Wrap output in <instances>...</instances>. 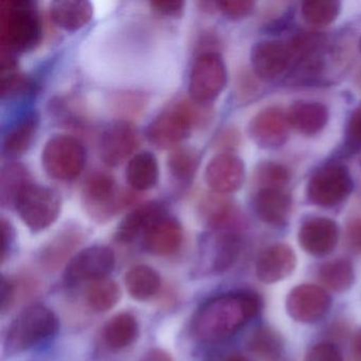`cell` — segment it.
<instances>
[{
    "instance_id": "obj_5",
    "label": "cell",
    "mask_w": 361,
    "mask_h": 361,
    "mask_svg": "<svg viewBox=\"0 0 361 361\" xmlns=\"http://www.w3.org/2000/svg\"><path fill=\"white\" fill-rule=\"evenodd\" d=\"M60 320L54 310L42 304H35L23 310L14 318L6 335V350L24 352L39 345L56 335Z\"/></svg>"
},
{
    "instance_id": "obj_37",
    "label": "cell",
    "mask_w": 361,
    "mask_h": 361,
    "mask_svg": "<svg viewBox=\"0 0 361 361\" xmlns=\"http://www.w3.org/2000/svg\"><path fill=\"white\" fill-rule=\"evenodd\" d=\"M249 350L263 361H276L283 352L281 336L270 327L257 329L249 338Z\"/></svg>"
},
{
    "instance_id": "obj_38",
    "label": "cell",
    "mask_w": 361,
    "mask_h": 361,
    "mask_svg": "<svg viewBox=\"0 0 361 361\" xmlns=\"http://www.w3.org/2000/svg\"><path fill=\"white\" fill-rule=\"evenodd\" d=\"M339 1L308 0L302 5V16L307 24L323 27L331 24L340 13Z\"/></svg>"
},
{
    "instance_id": "obj_2",
    "label": "cell",
    "mask_w": 361,
    "mask_h": 361,
    "mask_svg": "<svg viewBox=\"0 0 361 361\" xmlns=\"http://www.w3.org/2000/svg\"><path fill=\"white\" fill-rule=\"evenodd\" d=\"M211 104H202L191 98H181L160 111L149 124L147 137L158 149H175L191 135L212 120Z\"/></svg>"
},
{
    "instance_id": "obj_11",
    "label": "cell",
    "mask_w": 361,
    "mask_h": 361,
    "mask_svg": "<svg viewBox=\"0 0 361 361\" xmlns=\"http://www.w3.org/2000/svg\"><path fill=\"white\" fill-rule=\"evenodd\" d=\"M138 130L132 122L116 120L104 128L99 139V154L107 166L115 168L130 160L139 147Z\"/></svg>"
},
{
    "instance_id": "obj_6",
    "label": "cell",
    "mask_w": 361,
    "mask_h": 361,
    "mask_svg": "<svg viewBox=\"0 0 361 361\" xmlns=\"http://www.w3.org/2000/svg\"><path fill=\"white\" fill-rule=\"evenodd\" d=\"M87 152L81 139L68 134L50 137L42 151V166L50 178L58 181L77 179L86 166Z\"/></svg>"
},
{
    "instance_id": "obj_35",
    "label": "cell",
    "mask_w": 361,
    "mask_h": 361,
    "mask_svg": "<svg viewBox=\"0 0 361 361\" xmlns=\"http://www.w3.org/2000/svg\"><path fill=\"white\" fill-rule=\"evenodd\" d=\"M121 299V289L115 281L102 279L90 283L86 291L88 306L96 312H106Z\"/></svg>"
},
{
    "instance_id": "obj_39",
    "label": "cell",
    "mask_w": 361,
    "mask_h": 361,
    "mask_svg": "<svg viewBox=\"0 0 361 361\" xmlns=\"http://www.w3.org/2000/svg\"><path fill=\"white\" fill-rule=\"evenodd\" d=\"M37 83L30 75L18 71L1 73L0 78V94L1 99H14L28 96L37 90Z\"/></svg>"
},
{
    "instance_id": "obj_25",
    "label": "cell",
    "mask_w": 361,
    "mask_h": 361,
    "mask_svg": "<svg viewBox=\"0 0 361 361\" xmlns=\"http://www.w3.org/2000/svg\"><path fill=\"white\" fill-rule=\"evenodd\" d=\"M289 126L295 130L314 136L324 130L329 122V111L322 103L314 101H300L291 105L287 114Z\"/></svg>"
},
{
    "instance_id": "obj_22",
    "label": "cell",
    "mask_w": 361,
    "mask_h": 361,
    "mask_svg": "<svg viewBox=\"0 0 361 361\" xmlns=\"http://www.w3.org/2000/svg\"><path fill=\"white\" fill-rule=\"evenodd\" d=\"M83 238L84 233L81 228L78 226H67L42 249L39 255L42 265L49 270L58 269L75 252Z\"/></svg>"
},
{
    "instance_id": "obj_4",
    "label": "cell",
    "mask_w": 361,
    "mask_h": 361,
    "mask_svg": "<svg viewBox=\"0 0 361 361\" xmlns=\"http://www.w3.org/2000/svg\"><path fill=\"white\" fill-rule=\"evenodd\" d=\"M82 206L97 223H107L120 212L138 202L134 190L123 189L113 175L105 171H94L86 177L82 188Z\"/></svg>"
},
{
    "instance_id": "obj_40",
    "label": "cell",
    "mask_w": 361,
    "mask_h": 361,
    "mask_svg": "<svg viewBox=\"0 0 361 361\" xmlns=\"http://www.w3.org/2000/svg\"><path fill=\"white\" fill-rule=\"evenodd\" d=\"M255 180L261 189H282L289 180L288 170L276 162H264L255 171Z\"/></svg>"
},
{
    "instance_id": "obj_14",
    "label": "cell",
    "mask_w": 361,
    "mask_h": 361,
    "mask_svg": "<svg viewBox=\"0 0 361 361\" xmlns=\"http://www.w3.org/2000/svg\"><path fill=\"white\" fill-rule=\"evenodd\" d=\"M300 246L312 255H326L337 246L339 228L327 217H310L306 219L298 233Z\"/></svg>"
},
{
    "instance_id": "obj_33",
    "label": "cell",
    "mask_w": 361,
    "mask_h": 361,
    "mask_svg": "<svg viewBox=\"0 0 361 361\" xmlns=\"http://www.w3.org/2000/svg\"><path fill=\"white\" fill-rule=\"evenodd\" d=\"M149 104V96L140 90H120L111 97V109L117 120L132 122L140 117Z\"/></svg>"
},
{
    "instance_id": "obj_46",
    "label": "cell",
    "mask_w": 361,
    "mask_h": 361,
    "mask_svg": "<svg viewBox=\"0 0 361 361\" xmlns=\"http://www.w3.org/2000/svg\"><path fill=\"white\" fill-rule=\"evenodd\" d=\"M16 299V283L11 279L3 276L0 286V301H1V314H6L13 305Z\"/></svg>"
},
{
    "instance_id": "obj_45",
    "label": "cell",
    "mask_w": 361,
    "mask_h": 361,
    "mask_svg": "<svg viewBox=\"0 0 361 361\" xmlns=\"http://www.w3.org/2000/svg\"><path fill=\"white\" fill-rule=\"evenodd\" d=\"M348 141L352 147L361 145V104H359L348 120V130H346Z\"/></svg>"
},
{
    "instance_id": "obj_49",
    "label": "cell",
    "mask_w": 361,
    "mask_h": 361,
    "mask_svg": "<svg viewBox=\"0 0 361 361\" xmlns=\"http://www.w3.org/2000/svg\"><path fill=\"white\" fill-rule=\"evenodd\" d=\"M238 143V135L235 130H227L221 133L216 140V145L221 149H231Z\"/></svg>"
},
{
    "instance_id": "obj_36",
    "label": "cell",
    "mask_w": 361,
    "mask_h": 361,
    "mask_svg": "<svg viewBox=\"0 0 361 361\" xmlns=\"http://www.w3.org/2000/svg\"><path fill=\"white\" fill-rule=\"evenodd\" d=\"M50 111L65 126L84 128L88 119L81 101L75 96H62L50 101Z\"/></svg>"
},
{
    "instance_id": "obj_53",
    "label": "cell",
    "mask_w": 361,
    "mask_h": 361,
    "mask_svg": "<svg viewBox=\"0 0 361 361\" xmlns=\"http://www.w3.org/2000/svg\"><path fill=\"white\" fill-rule=\"evenodd\" d=\"M226 361H249V359L247 357L243 356V355L234 354L228 357Z\"/></svg>"
},
{
    "instance_id": "obj_8",
    "label": "cell",
    "mask_w": 361,
    "mask_h": 361,
    "mask_svg": "<svg viewBox=\"0 0 361 361\" xmlns=\"http://www.w3.org/2000/svg\"><path fill=\"white\" fill-rule=\"evenodd\" d=\"M228 75L219 52L197 54L189 79V97L202 104H211L223 92Z\"/></svg>"
},
{
    "instance_id": "obj_31",
    "label": "cell",
    "mask_w": 361,
    "mask_h": 361,
    "mask_svg": "<svg viewBox=\"0 0 361 361\" xmlns=\"http://www.w3.org/2000/svg\"><path fill=\"white\" fill-rule=\"evenodd\" d=\"M137 319L130 312H120L107 321L103 331L105 342L113 350H123L138 337Z\"/></svg>"
},
{
    "instance_id": "obj_15",
    "label": "cell",
    "mask_w": 361,
    "mask_h": 361,
    "mask_svg": "<svg viewBox=\"0 0 361 361\" xmlns=\"http://www.w3.org/2000/svg\"><path fill=\"white\" fill-rule=\"evenodd\" d=\"M183 228L176 217L166 213L142 236L143 246L152 255L169 257L183 246Z\"/></svg>"
},
{
    "instance_id": "obj_23",
    "label": "cell",
    "mask_w": 361,
    "mask_h": 361,
    "mask_svg": "<svg viewBox=\"0 0 361 361\" xmlns=\"http://www.w3.org/2000/svg\"><path fill=\"white\" fill-rule=\"evenodd\" d=\"M291 198L283 189H262L257 192L253 208L257 217L274 227L285 225L291 211Z\"/></svg>"
},
{
    "instance_id": "obj_42",
    "label": "cell",
    "mask_w": 361,
    "mask_h": 361,
    "mask_svg": "<svg viewBox=\"0 0 361 361\" xmlns=\"http://www.w3.org/2000/svg\"><path fill=\"white\" fill-rule=\"evenodd\" d=\"M304 361H342V356L335 344L321 342L307 353Z\"/></svg>"
},
{
    "instance_id": "obj_10",
    "label": "cell",
    "mask_w": 361,
    "mask_h": 361,
    "mask_svg": "<svg viewBox=\"0 0 361 361\" xmlns=\"http://www.w3.org/2000/svg\"><path fill=\"white\" fill-rule=\"evenodd\" d=\"M116 265L113 249L104 245H94L78 252L67 264L65 281L69 285L96 282L106 279Z\"/></svg>"
},
{
    "instance_id": "obj_16",
    "label": "cell",
    "mask_w": 361,
    "mask_h": 361,
    "mask_svg": "<svg viewBox=\"0 0 361 361\" xmlns=\"http://www.w3.org/2000/svg\"><path fill=\"white\" fill-rule=\"evenodd\" d=\"M253 73L259 79L274 80L291 66V56L287 43L263 41L251 51Z\"/></svg>"
},
{
    "instance_id": "obj_54",
    "label": "cell",
    "mask_w": 361,
    "mask_h": 361,
    "mask_svg": "<svg viewBox=\"0 0 361 361\" xmlns=\"http://www.w3.org/2000/svg\"><path fill=\"white\" fill-rule=\"evenodd\" d=\"M359 50H360L361 52V39L360 41H359Z\"/></svg>"
},
{
    "instance_id": "obj_12",
    "label": "cell",
    "mask_w": 361,
    "mask_h": 361,
    "mask_svg": "<svg viewBox=\"0 0 361 361\" xmlns=\"http://www.w3.org/2000/svg\"><path fill=\"white\" fill-rule=\"evenodd\" d=\"M331 297L322 287L302 284L291 289L285 305L293 320L312 323L325 316L331 307Z\"/></svg>"
},
{
    "instance_id": "obj_26",
    "label": "cell",
    "mask_w": 361,
    "mask_h": 361,
    "mask_svg": "<svg viewBox=\"0 0 361 361\" xmlns=\"http://www.w3.org/2000/svg\"><path fill=\"white\" fill-rule=\"evenodd\" d=\"M41 117L37 111L27 114L13 128H10L3 141L5 157L16 159L26 153L39 132Z\"/></svg>"
},
{
    "instance_id": "obj_48",
    "label": "cell",
    "mask_w": 361,
    "mask_h": 361,
    "mask_svg": "<svg viewBox=\"0 0 361 361\" xmlns=\"http://www.w3.org/2000/svg\"><path fill=\"white\" fill-rule=\"evenodd\" d=\"M257 82L253 79L252 75L247 73H242L238 75V83H236V90L238 94L242 100L249 98L257 92Z\"/></svg>"
},
{
    "instance_id": "obj_44",
    "label": "cell",
    "mask_w": 361,
    "mask_h": 361,
    "mask_svg": "<svg viewBox=\"0 0 361 361\" xmlns=\"http://www.w3.org/2000/svg\"><path fill=\"white\" fill-rule=\"evenodd\" d=\"M0 231H1V262L4 263L9 257L10 251L16 242V229L7 219L1 217Z\"/></svg>"
},
{
    "instance_id": "obj_47",
    "label": "cell",
    "mask_w": 361,
    "mask_h": 361,
    "mask_svg": "<svg viewBox=\"0 0 361 361\" xmlns=\"http://www.w3.org/2000/svg\"><path fill=\"white\" fill-rule=\"evenodd\" d=\"M346 243L355 251H361V219H354L346 227Z\"/></svg>"
},
{
    "instance_id": "obj_3",
    "label": "cell",
    "mask_w": 361,
    "mask_h": 361,
    "mask_svg": "<svg viewBox=\"0 0 361 361\" xmlns=\"http://www.w3.org/2000/svg\"><path fill=\"white\" fill-rule=\"evenodd\" d=\"M43 37L37 5L31 0H4L0 4V50L18 54L35 49Z\"/></svg>"
},
{
    "instance_id": "obj_52",
    "label": "cell",
    "mask_w": 361,
    "mask_h": 361,
    "mask_svg": "<svg viewBox=\"0 0 361 361\" xmlns=\"http://www.w3.org/2000/svg\"><path fill=\"white\" fill-rule=\"evenodd\" d=\"M198 6L204 13H215V12L219 11L217 1H200Z\"/></svg>"
},
{
    "instance_id": "obj_29",
    "label": "cell",
    "mask_w": 361,
    "mask_h": 361,
    "mask_svg": "<svg viewBox=\"0 0 361 361\" xmlns=\"http://www.w3.org/2000/svg\"><path fill=\"white\" fill-rule=\"evenodd\" d=\"M242 250V240L235 231L217 232L209 252L208 268L221 274L234 265Z\"/></svg>"
},
{
    "instance_id": "obj_27",
    "label": "cell",
    "mask_w": 361,
    "mask_h": 361,
    "mask_svg": "<svg viewBox=\"0 0 361 361\" xmlns=\"http://www.w3.org/2000/svg\"><path fill=\"white\" fill-rule=\"evenodd\" d=\"M126 178L130 189L136 192L155 188L159 180V164L156 156L149 151L135 154L126 166Z\"/></svg>"
},
{
    "instance_id": "obj_34",
    "label": "cell",
    "mask_w": 361,
    "mask_h": 361,
    "mask_svg": "<svg viewBox=\"0 0 361 361\" xmlns=\"http://www.w3.org/2000/svg\"><path fill=\"white\" fill-rule=\"evenodd\" d=\"M321 282L336 293H343L352 287L355 280L354 268L346 259L326 262L319 270Z\"/></svg>"
},
{
    "instance_id": "obj_24",
    "label": "cell",
    "mask_w": 361,
    "mask_h": 361,
    "mask_svg": "<svg viewBox=\"0 0 361 361\" xmlns=\"http://www.w3.org/2000/svg\"><path fill=\"white\" fill-rule=\"evenodd\" d=\"M49 16L54 24L66 31H78L94 16V6L88 0H54Z\"/></svg>"
},
{
    "instance_id": "obj_21",
    "label": "cell",
    "mask_w": 361,
    "mask_h": 361,
    "mask_svg": "<svg viewBox=\"0 0 361 361\" xmlns=\"http://www.w3.org/2000/svg\"><path fill=\"white\" fill-rule=\"evenodd\" d=\"M226 195L211 193L204 196L198 207V214L207 228L215 232L233 231L238 210Z\"/></svg>"
},
{
    "instance_id": "obj_28",
    "label": "cell",
    "mask_w": 361,
    "mask_h": 361,
    "mask_svg": "<svg viewBox=\"0 0 361 361\" xmlns=\"http://www.w3.org/2000/svg\"><path fill=\"white\" fill-rule=\"evenodd\" d=\"M33 183L32 175L24 164L10 161L0 173V204L3 208L14 209L20 194Z\"/></svg>"
},
{
    "instance_id": "obj_9",
    "label": "cell",
    "mask_w": 361,
    "mask_h": 361,
    "mask_svg": "<svg viewBox=\"0 0 361 361\" xmlns=\"http://www.w3.org/2000/svg\"><path fill=\"white\" fill-rule=\"evenodd\" d=\"M353 190L350 171L342 164H329L319 169L307 185V197L312 204L323 208L338 206Z\"/></svg>"
},
{
    "instance_id": "obj_19",
    "label": "cell",
    "mask_w": 361,
    "mask_h": 361,
    "mask_svg": "<svg viewBox=\"0 0 361 361\" xmlns=\"http://www.w3.org/2000/svg\"><path fill=\"white\" fill-rule=\"evenodd\" d=\"M297 266L295 251L286 244H274L262 251L255 264V274L266 284L280 282L293 274Z\"/></svg>"
},
{
    "instance_id": "obj_41",
    "label": "cell",
    "mask_w": 361,
    "mask_h": 361,
    "mask_svg": "<svg viewBox=\"0 0 361 361\" xmlns=\"http://www.w3.org/2000/svg\"><path fill=\"white\" fill-rule=\"evenodd\" d=\"M255 4L251 0H223L217 1L219 11L231 20L246 18L255 9Z\"/></svg>"
},
{
    "instance_id": "obj_50",
    "label": "cell",
    "mask_w": 361,
    "mask_h": 361,
    "mask_svg": "<svg viewBox=\"0 0 361 361\" xmlns=\"http://www.w3.org/2000/svg\"><path fill=\"white\" fill-rule=\"evenodd\" d=\"M140 361H173V359L166 350L155 348L145 352Z\"/></svg>"
},
{
    "instance_id": "obj_30",
    "label": "cell",
    "mask_w": 361,
    "mask_h": 361,
    "mask_svg": "<svg viewBox=\"0 0 361 361\" xmlns=\"http://www.w3.org/2000/svg\"><path fill=\"white\" fill-rule=\"evenodd\" d=\"M124 284L133 299L147 301L157 295L161 287V279L154 268L136 265L126 271Z\"/></svg>"
},
{
    "instance_id": "obj_51",
    "label": "cell",
    "mask_w": 361,
    "mask_h": 361,
    "mask_svg": "<svg viewBox=\"0 0 361 361\" xmlns=\"http://www.w3.org/2000/svg\"><path fill=\"white\" fill-rule=\"evenodd\" d=\"M352 352L356 361H361V329L357 331L353 338Z\"/></svg>"
},
{
    "instance_id": "obj_20",
    "label": "cell",
    "mask_w": 361,
    "mask_h": 361,
    "mask_svg": "<svg viewBox=\"0 0 361 361\" xmlns=\"http://www.w3.org/2000/svg\"><path fill=\"white\" fill-rule=\"evenodd\" d=\"M166 213H168L166 207L158 200L138 204L120 221L116 240L123 244L135 242L137 238H142L147 229Z\"/></svg>"
},
{
    "instance_id": "obj_32",
    "label": "cell",
    "mask_w": 361,
    "mask_h": 361,
    "mask_svg": "<svg viewBox=\"0 0 361 361\" xmlns=\"http://www.w3.org/2000/svg\"><path fill=\"white\" fill-rule=\"evenodd\" d=\"M200 164V153L192 147H175L166 160L171 177L180 185H189L193 181Z\"/></svg>"
},
{
    "instance_id": "obj_1",
    "label": "cell",
    "mask_w": 361,
    "mask_h": 361,
    "mask_svg": "<svg viewBox=\"0 0 361 361\" xmlns=\"http://www.w3.org/2000/svg\"><path fill=\"white\" fill-rule=\"evenodd\" d=\"M261 310L253 291H233L207 301L194 316L192 331L202 342H219L240 331Z\"/></svg>"
},
{
    "instance_id": "obj_43",
    "label": "cell",
    "mask_w": 361,
    "mask_h": 361,
    "mask_svg": "<svg viewBox=\"0 0 361 361\" xmlns=\"http://www.w3.org/2000/svg\"><path fill=\"white\" fill-rule=\"evenodd\" d=\"M149 6L159 16L179 18L185 11V3L183 0H154Z\"/></svg>"
},
{
    "instance_id": "obj_18",
    "label": "cell",
    "mask_w": 361,
    "mask_h": 361,
    "mask_svg": "<svg viewBox=\"0 0 361 361\" xmlns=\"http://www.w3.org/2000/svg\"><path fill=\"white\" fill-rule=\"evenodd\" d=\"M291 65L308 75H317L323 67V54L326 48V37L322 33L303 32L287 43Z\"/></svg>"
},
{
    "instance_id": "obj_17",
    "label": "cell",
    "mask_w": 361,
    "mask_h": 361,
    "mask_svg": "<svg viewBox=\"0 0 361 361\" xmlns=\"http://www.w3.org/2000/svg\"><path fill=\"white\" fill-rule=\"evenodd\" d=\"M289 122L281 109H267L257 114L249 124V135L264 149L282 147L288 137Z\"/></svg>"
},
{
    "instance_id": "obj_13",
    "label": "cell",
    "mask_w": 361,
    "mask_h": 361,
    "mask_svg": "<svg viewBox=\"0 0 361 361\" xmlns=\"http://www.w3.org/2000/svg\"><path fill=\"white\" fill-rule=\"evenodd\" d=\"M213 193L228 195L238 191L245 180V164L233 153H219L209 161L204 172Z\"/></svg>"
},
{
    "instance_id": "obj_55",
    "label": "cell",
    "mask_w": 361,
    "mask_h": 361,
    "mask_svg": "<svg viewBox=\"0 0 361 361\" xmlns=\"http://www.w3.org/2000/svg\"><path fill=\"white\" fill-rule=\"evenodd\" d=\"M360 83H361V75H360Z\"/></svg>"
},
{
    "instance_id": "obj_7",
    "label": "cell",
    "mask_w": 361,
    "mask_h": 361,
    "mask_svg": "<svg viewBox=\"0 0 361 361\" xmlns=\"http://www.w3.org/2000/svg\"><path fill=\"white\" fill-rule=\"evenodd\" d=\"M14 209L31 231L41 232L60 216L62 197L56 190L33 183L20 194Z\"/></svg>"
}]
</instances>
